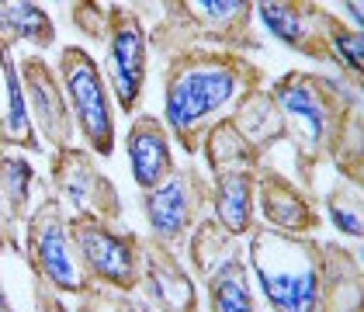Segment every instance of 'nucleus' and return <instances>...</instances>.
<instances>
[{"label":"nucleus","mask_w":364,"mask_h":312,"mask_svg":"<svg viewBox=\"0 0 364 312\" xmlns=\"http://www.w3.org/2000/svg\"><path fill=\"white\" fill-rule=\"evenodd\" d=\"M31 312H70V309L63 306V295H56L53 288L35 281V309Z\"/></svg>","instance_id":"26"},{"label":"nucleus","mask_w":364,"mask_h":312,"mask_svg":"<svg viewBox=\"0 0 364 312\" xmlns=\"http://www.w3.org/2000/svg\"><path fill=\"white\" fill-rule=\"evenodd\" d=\"M139 291L153 312H198L201 306L195 278L188 274L181 257L149 236H142Z\"/></svg>","instance_id":"16"},{"label":"nucleus","mask_w":364,"mask_h":312,"mask_svg":"<svg viewBox=\"0 0 364 312\" xmlns=\"http://www.w3.org/2000/svg\"><path fill=\"white\" fill-rule=\"evenodd\" d=\"M267 84L250 56L223 49H184L164 59V125L177 149L201 153V142L232 114V108L257 87Z\"/></svg>","instance_id":"2"},{"label":"nucleus","mask_w":364,"mask_h":312,"mask_svg":"<svg viewBox=\"0 0 364 312\" xmlns=\"http://www.w3.org/2000/svg\"><path fill=\"white\" fill-rule=\"evenodd\" d=\"M66 219H70L66 205L56 198L53 188H46L42 201L31 208L28 222L21 229V257L28 260L38 284L53 288L56 295H84L90 288V278L73 250Z\"/></svg>","instance_id":"6"},{"label":"nucleus","mask_w":364,"mask_h":312,"mask_svg":"<svg viewBox=\"0 0 364 312\" xmlns=\"http://www.w3.org/2000/svg\"><path fill=\"white\" fill-rule=\"evenodd\" d=\"M340 11H347V14H350V21H354L350 28H354V31H361V21H364V4H343Z\"/></svg>","instance_id":"27"},{"label":"nucleus","mask_w":364,"mask_h":312,"mask_svg":"<svg viewBox=\"0 0 364 312\" xmlns=\"http://www.w3.org/2000/svg\"><path fill=\"white\" fill-rule=\"evenodd\" d=\"M323 205H326V219H330V226L336 232H343L350 240H361L364 236V188L340 181V184H333L326 191Z\"/></svg>","instance_id":"23"},{"label":"nucleus","mask_w":364,"mask_h":312,"mask_svg":"<svg viewBox=\"0 0 364 312\" xmlns=\"http://www.w3.org/2000/svg\"><path fill=\"white\" fill-rule=\"evenodd\" d=\"M247 236V264L271 312H364V267L354 250L264 222Z\"/></svg>","instance_id":"1"},{"label":"nucleus","mask_w":364,"mask_h":312,"mask_svg":"<svg viewBox=\"0 0 364 312\" xmlns=\"http://www.w3.org/2000/svg\"><path fill=\"white\" fill-rule=\"evenodd\" d=\"M146 302H136L132 291H118L108 284H90L84 295H77V312H142Z\"/></svg>","instance_id":"24"},{"label":"nucleus","mask_w":364,"mask_h":312,"mask_svg":"<svg viewBox=\"0 0 364 312\" xmlns=\"http://www.w3.org/2000/svg\"><path fill=\"white\" fill-rule=\"evenodd\" d=\"M108 7L112 4H101V0H80V4H70V18H73V28L84 31L87 38H105L108 28Z\"/></svg>","instance_id":"25"},{"label":"nucleus","mask_w":364,"mask_h":312,"mask_svg":"<svg viewBox=\"0 0 364 312\" xmlns=\"http://www.w3.org/2000/svg\"><path fill=\"white\" fill-rule=\"evenodd\" d=\"M125 153H129V167H132V181H136L139 195L153 191L177 171L173 139H170L164 118H156V114L139 112L132 118L129 136H125Z\"/></svg>","instance_id":"17"},{"label":"nucleus","mask_w":364,"mask_h":312,"mask_svg":"<svg viewBox=\"0 0 364 312\" xmlns=\"http://www.w3.org/2000/svg\"><path fill=\"white\" fill-rule=\"evenodd\" d=\"M4 250H11V240H7V232L0 226V254H4Z\"/></svg>","instance_id":"29"},{"label":"nucleus","mask_w":364,"mask_h":312,"mask_svg":"<svg viewBox=\"0 0 364 312\" xmlns=\"http://www.w3.org/2000/svg\"><path fill=\"white\" fill-rule=\"evenodd\" d=\"M212 212V184L195 163H184L153 191H142V215L149 222V240L167 250H184Z\"/></svg>","instance_id":"10"},{"label":"nucleus","mask_w":364,"mask_h":312,"mask_svg":"<svg viewBox=\"0 0 364 312\" xmlns=\"http://www.w3.org/2000/svg\"><path fill=\"white\" fill-rule=\"evenodd\" d=\"M232 125L247 136V139L267 156V149H274L278 142H284V125H281V114L274 108V97L267 87H257L250 90L236 108H232Z\"/></svg>","instance_id":"21"},{"label":"nucleus","mask_w":364,"mask_h":312,"mask_svg":"<svg viewBox=\"0 0 364 312\" xmlns=\"http://www.w3.org/2000/svg\"><path fill=\"white\" fill-rule=\"evenodd\" d=\"M142 312H153V309H149V306H146V309H142Z\"/></svg>","instance_id":"30"},{"label":"nucleus","mask_w":364,"mask_h":312,"mask_svg":"<svg viewBox=\"0 0 364 312\" xmlns=\"http://www.w3.org/2000/svg\"><path fill=\"white\" fill-rule=\"evenodd\" d=\"M330 163L347 184L364 188V104L350 108V114L343 118L333 153H330Z\"/></svg>","instance_id":"22"},{"label":"nucleus","mask_w":364,"mask_h":312,"mask_svg":"<svg viewBox=\"0 0 364 312\" xmlns=\"http://www.w3.org/2000/svg\"><path fill=\"white\" fill-rule=\"evenodd\" d=\"M267 90L284 125V142L295 153L299 188L316 195V173L323 163H330L343 118L350 114V108L364 104L361 90L340 80L336 73L316 70H288Z\"/></svg>","instance_id":"3"},{"label":"nucleus","mask_w":364,"mask_h":312,"mask_svg":"<svg viewBox=\"0 0 364 312\" xmlns=\"http://www.w3.org/2000/svg\"><path fill=\"white\" fill-rule=\"evenodd\" d=\"M49 173H53L49 188L56 191V198L66 208H73V215H97L105 222H122V215H125L122 195L112 177L101 173L90 149L84 146L56 149Z\"/></svg>","instance_id":"12"},{"label":"nucleus","mask_w":364,"mask_h":312,"mask_svg":"<svg viewBox=\"0 0 364 312\" xmlns=\"http://www.w3.org/2000/svg\"><path fill=\"white\" fill-rule=\"evenodd\" d=\"M38 173L28 163V156L11 153L0 146V226L11 240V250H21V229L31 215V191Z\"/></svg>","instance_id":"18"},{"label":"nucleus","mask_w":364,"mask_h":312,"mask_svg":"<svg viewBox=\"0 0 364 312\" xmlns=\"http://www.w3.org/2000/svg\"><path fill=\"white\" fill-rule=\"evenodd\" d=\"M253 14L291 53L330 66V28L336 11L316 0H253Z\"/></svg>","instance_id":"13"},{"label":"nucleus","mask_w":364,"mask_h":312,"mask_svg":"<svg viewBox=\"0 0 364 312\" xmlns=\"http://www.w3.org/2000/svg\"><path fill=\"white\" fill-rule=\"evenodd\" d=\"M0 73H4V90H7V108L0 114V146L4 149H28L42 153V139L35 132L28 101H25V87L18 73V59L7 38H0Z\"/></svg>","instance_id":"19"},{"label":"nucleus","mask_w":364,"mask_h":312,"mask_svg":"<svg viewBox=\"0 0 364 312\" xmlns=\"http://www.w3.org/2000/svg\"><path fill=\"white\" fill-rule=\"evenodd\" d=\"M73 250L84 264L90 284H108L118 291H136L142 271V236L122 222H105L97 215L66 219Z\"/></svg>","instance_id":"9"},{"label":"nucleus","mask_w":364,"mask_h":312,"mask_svg":"<svg viewBox=\"0 0 364 312\" xmlns=\"http://www.w3.org/2000/svg\"><path fill=\"white\" fill-rule=\"evenodd\" d=\"M0 38L11 42V49L18 42H25L31 49L46 53L56 45V25L49 18V11L42 4L31 0H0Z\"/></svg>","instance_id":"20"},{"label":"nucleus","mask_w":364,"mask_h":312,"mask_svg":"<svg viewBox=\"0 0 364 312\" xmlns=\"http://www.w3.org/2000/svg\"><path fill=\"white\" fill-rule=\"evenodd\" d=\"M201 153L212 171V219L243 240L257 222V173L264 167V153L232 125V118L212 125Z\"/></svg>","instance_id":"5"},{"label":"nucleus","mask_w":364,"mask_h":312,"mask_svg":"<svg viewBox=\"0 0 364 312\" xmlns=\"http://www.w3.org/2000/svg\"><path fill=\"white\" fill-rule=\"evenodd\" d=\"M18 73H21V87H25V101H28L31 122L38 139L49 142L53 149H66L73 146V114L66 104V94L59 84L56 66L46 56L31 53V56L18 59Z\"/></svg>","instance_id":"14"},{"label":"nucleus","mask_w":364,"mask_h":312,"mask_svg":"<svg viewBox=\"0 0 364 312\" xmlns=\"http://www.w3.org/2000/svg\"><path fill=\"white\" fill-rule=\"evenodd\" d=\"M257 212L264 215V226L278 229V232L316 236L323 226L316 195L299 188L291 177H284L271 163H264L257 173Z\"/></svg>","instance_id":"15"},{"label":"nucleus","mask_w":364,"mask_h":312,"mask_svg":"<svg viewBox=\"0 0 364 312\" xmlns=\"http://www.w3.org/2000/svg\"><path fill=\"white\" fill-rule=\"evenodd\" d=\"M160 21L149 28V53L170 59L184 49L257 53L253 0H167Z\"/></svg>","instance_id":"4"},{"label":"nucleus","mask_w":364,"mask_h":312,"mask_svg":"<svg viewBox=\"0 0 364 312\" xmlns=\"http://www.w3.org/2000/svg\"><path fill=\"white\" fill-rule=\"evenodd\" d=\"M188 260L205 284L212 312H257L243 240L225 232L212 215L191 232Z\"/></svg>","instance_id":"7"},{"label":"nucleus","mask_w":364,"mask_h":312,"mask_svg":"<svg viewBox=\"0 0 364 312\" xmlns=\"http://www.w3.org/2000/svg\"><path fill=\"white\" fill-rule=\"evenodd\" d=\"M0 312H14V306L7 302V291H4V284H0Z\"/></svg>","instance_id":"28"},{"label":"nucleus","mask_w":364,"mask_h":312,"mask_svg":"<svg viewBox=\"0 0 364 312\" xmlns=\"http://www.w3.org/2000/svg\"><path fill=\"white\" fill-rule=\"evenodd\" d=\"M105 84L118 101L122 114L136 118L146 94V66H149V28L139 7L112 4L105 28Z\"/></svg>","instance_id":"11"},{"label":"nucleus","mask_w":364,"mask_h":312,"mask_svg":"<svg viewBox=\"0 0 364 312\" xmlns=\"http://www.w3.org/2000/svg\"><path fill=\"white\" fill-rule=\"evenodd\" d=\"M56 73L66 104L73 114V129L84 136V149L94 156H112L114 153V112L112 90L105 84V73L97 59L84 45H63L56 59Z\"/></svg>","instance_id":"8"}]
</instances>
